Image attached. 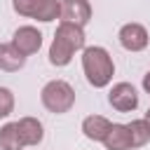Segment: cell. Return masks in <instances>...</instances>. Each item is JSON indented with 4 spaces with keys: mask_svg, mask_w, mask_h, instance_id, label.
Segmentation results:
<instances>
[{
    "mask_svg": "<svg viewBox=\"0 0 150 150\" xmlns=\"http://www.w3.org/2000/svg\"><path fill=\"white\" fill-rule=\"evenodd\" d=\"M84 47V33L80 26H73V23H61L56 28V35H54V42L49 47V61L54 66H68L73 54L77 49Z\"/></svg>",
    "mask_w": 150,
    "mask_h": 150,
    "instance_id": "6da1fadb",
    "label": "cell"
},
{
    "mask_svg": "<svg viewBox=\"0 0 150 150\" xmlns=\"http://www.w3.org/2000/svg\"><path fill=\"white\" fill-rule=\"evenodd\" d=\"M82 68L91 87H105L115 73L112 59L103 47H87L82 52Z\"/></svg>",
    "mask_w": 150,
    "mask_h": 150,
    "instance_id": "7a4b0ae2",
    "label": "cell"
},
{
    "mask_svg": "<svg viewBox=\"0 0 150 150\" xmlns=\"http://www.w3.org/2000/svg\"><path fill=\"white\" fill-rule=\"evenodd\" d=\"M40 98H42V105H45L49 112L63 115V112H68V110L73 108V103H75V91H73V87H70L68 82H63V80H52V82H47V84L42 87Z\"/></svg>",
    "mask_w": 150,
    "mask_h": 150,
    "instance_id": "3957f363",
    "label": "cell"
},
{
    "mask_svg": "<svg viewBox=\"0 0 150 150\" xmlns=\"http://www.w3.org/2000/svg\"><path fill=\"white\" fill-rule=\"evenodd\" d=\"M14 12L38 19V21H54L61 16V5L56 0H12Z\"/></svg>",
    "mask_w": 150,
    "mask_h": 150,
    "instance_id": "277c9868",
    "label": "cell"
},
{
    "mask_svg": "<svg viewBox=\"0 0 150 150\" xmlns=\"http://www.w3.org/2000/svg\"><path fill=\"white\" fill-rule=\"evenodd\" d=\"M91 19V7L87 0H63L61 2V23H73V26H84Z\"/></svg>",
    "mask_w": 150,
    "mask_h": 150,
    "instance_id": "5b68a950",
    "label": "cell"
},
{
    "mask_svg": "<svg viewBox=\"0 0 150 150\" xmlns=\"http://www.w3.org/2000/svg\"><path fill=\"white\" fill-rule=\"evenodd\" d=\"M108 101H110V105H112L115 110L129 112V110H134V108L138 105V94H136V89H134L129 82H117V84L110 89Z\"/></svg>",
    "mask_w": 150,
    "mask_h": 150,
    "instance_id": "8992f818",
    "label": "cell"
},
{
    "mask_svg": "<svg viewBox=\"0 0 150 150\" xmlns=\"http://www.w3.org/2000/svg\"><path fill=\"white\" fill-rule=\"evenodd\" d=\"M120 45L129 52H141L148 47V30L141 23H127L120 28Z\"/></svg>",
    "mask_w": 150,
    "mask_h": 150,
    "instance_id": "52a82bcc",
    "label": "cell"
},
{
    "mask_svg": "<svg viewBox=\"0 0 150 150\" xmlns=\"http://www.w3.org/2000/svg\"><path fill=\"white\" fill-rule=\"evenodd\" d=\"M12 45H14L23 56H30V54H35V52L40 49V45H42V33H40L38 28H33V26H21V28L14 33Z\"/></svg>",
    "mask_w": 150,
    "mask_h": 150,
    "instance_id": "ba28073f",
    "label": "cell"
},
{
    "mask_svg": "<svg viewBox=\"0 0 150 150\" xmlns=\"http://www.w3.org/2000/svg\"><path fill=\"white\" fill-rule=\"evenodd\" d=\"M103 145L108 150H131V134L127 129V124H112L108 136L103 138Z\"/></svg>",
    "mask_w": 150,
    "mask_h": 150,
    "instance_id": "9c48e42d",
    "label": "cell"
},
{
    "mask_svg": "<svg viewBox=\"0 0 150 150\" xmlns=\"http://www.w3.org/2000/svg\"><path fill=\"white\" fill-rule=\"evenodd\" d=\"M16 129H19V134H21L23 145H38V143L42 141V136H45L42 124H40L35 117H21V120L16 122Z\"/></svg>",
    "mask_w": 150,
    "mask_h": 150,
    "instance_id": "30bf717a",
    "label": "cell"
},
{
    "mask_svg": "<svg viewBox=\"0 0 150 150\" xmlns=\"http://www.w3.org/2000/svg\"><path fill=\"white\" fill-rule=\"evenodd\" d=\"M110 127H112V124H110L105 117H101V115H89V117H84V122H82V131H84V136H87L89 141H103V138L108 136Z\"/></svg>",
    "mask_w": 150,
    "mask_h": 150,
    "instance_id": "8fae6325",
    "label": "cell"
},
{
    "mask_svg": "<svg viewBox=\"0 0 150 150\" xmlns=\"http://www.w3.org/2000/svg\"><path fill=\"white\" fill-rule=\"evenodd\" d=\"M26 56L14 47V45H0V70L14 73L19 68H23Z\"/></svg>",
    "mask_w": 150,
    "mask_h": 150,
    "instance_id": "7c38bea8",
    "label": "cell"
},
{
    "mask_svg": "<svg viewBox=\"0 0 150 150\" xmlns=\"http://www.w3.org/2000/svg\"><path fill=\"white\" fill-rule=\"evenodd\" d=\"M21 148H23V141L16 129V122L5 124L0 129V150H21Z\"/></svg>",
    "mask_w": 150,
    "mask_h": 150,
    "instance_id": "4fadbf2b",
    "label": "cell"
},
{
    "mask_svg": "<svg viewBox=\"0 0 150 150\" xmlns=\"http://www.w3.org/2000/svg\"><path fill=\"white\" fill-rule=\"evenodd\" d=\"M129 134H131V145L134 148H141L150 141V124L145 120H134L131 124H127Z\"/></svg>",
    "mask_w": 150,
    "mask_h": 150,
    "instance_id": "5bb4252c",
    "label": "cell"
},
{
    "mask_svg": "<svg viewBox=\"0 0 150 150\" xmlns=\"http://www.w3.org/2000/svg\"><path fill=\"white\" fill-rule=\"evenodd\" d=\"M12 110H14V96L9 89L0 87V117H7Z\"/></svg>",
    "mask_w": 150,
    "mask_h": 150,
    "instance_id": "9a60e30c",
    "label": "cell"
},
{
    "mask_svg": "<svg viewBox=\"0 0 150 150\" xmlns=\"http://www.w3.org/2000/svg\"><path fill=\"white\" fill-rule=\"evenodd\" d=\"M143 89L150 94V73H145V77H143Z\"/></svg>",
    "mask_w": 150,
    "mask_h": 150,
    "instance_id": "2e32d148",
    "label": "cell"
},
{
    "mask_svg": "<svg viewBox=\"0 0 150 150\" xmlns=\"http://www.w3.org/2000/svg\"><path fill=\"white\" fill-rule=\"evenodd\" d=\"M143 120H145V122L150 124V108H148V112H145V117H143Z\"/></svg>",
    "mask_w": 150,
    "mask_h": 150,
    "instance_id": "e0dca14e",
    "label": "cell"
}]
</instances>
